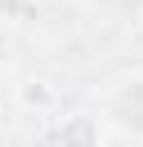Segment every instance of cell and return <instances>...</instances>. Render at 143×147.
<instances>
[{"mask_svg":"<svg viewBox=\"0 0 143 147\" xmlns=\"http://www.w3.org/2000/svg\"><path fill=\"white\" fill-rule=\"evenodd\" d=\"M95 135H99V131H95V127H88V123H72V127L52 131V139H88V143H92Z\"/></svg>","mask_w":143,"mask_h":147,"instance_id":"obj_1","label":"cell"},{"mask_svg":"<svg viewBox=\"0 0 143 147\" xmlns=\"http://www.w3.org/2000/svg\"><path fill=\"white\" fill-rule=\"evenodd\" d=\"M20 96H24V103H48V99H52V96H48V88H40V84H28Z\"/></svg>","mask_w":143,"mask_h":147,"instance_id":"obj_2","label":"cell"}]
</instances>
